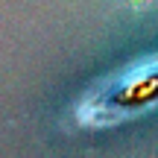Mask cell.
<instances>
[{
	"instance_id": "2",
	"label": "cell",
	"mask_w": 158,
	"mask_h": 158,
	"mask_svg": "<svg viewBox=\"0 0 158 158\" xmlns=\"http://www.w3.org/2000/svg\"><path fill=\"white\" fill-rule=\"evenodd\" d=\"M126 3H129V6H143L147 0H126Z\"/></svg>"
},
{
	"instance_id": "1",
	"label": "cell",
	"mask_w": 158,
	"mask_h": 158,
	"mask_svg": "<svg viewBox=\"0 0 158 158\" xmlns=\"http://www.w3.org/2000/svg\"><path fill=\"white\" fill-rule=\"evenodd\" d=\"M158 111V53L135 59L85 91L73 108L76 126L108 129Z\"/></svg>"
}]
</instances>
